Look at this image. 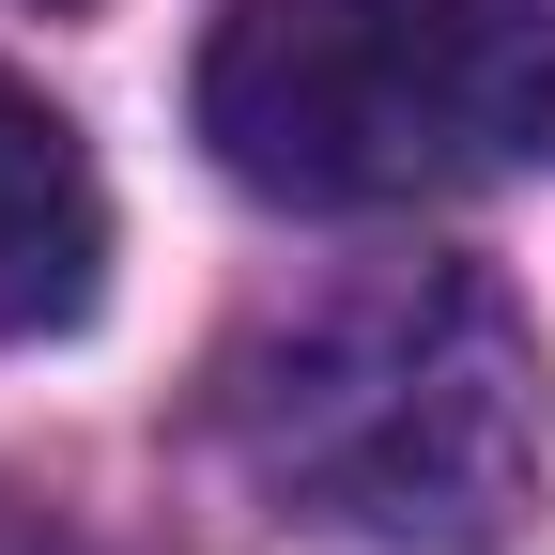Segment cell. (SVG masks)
Wrapping results in <instances>:
<instances>
[{
  "mask_svg": "<svg viewBox=\"0 0 555 555\" xmlns=\"http://www.w3.org/2000/svg\"><path fill=\"white\" fill-rule=\"evenodd\" d=\"M108 294V185L31 78H0V339H62Z\"/></svg>",
  "mask_w": 555,
  "mask_h": 555,
  "instance_id": "3",
  "label": "cell"
},
{
  "mask_svg": "<svg viewBox=\"0 0 555 555\" xmlns=\"http://www.w3.org/2000/svg\"><path fill=\"white\" fill-rule=\"evenodd\" d=\"M0 555H124L108 525H78L62 494H0Z\"/></svg>",
  "mask_w": 555,
  "mask_h": 555,
  "instance_id": "4",
  "label": "cell"
},
{
  "mask_svg": "<svg viewBox=\"0 0 555 555\" xmlns=\"http://www.w3.org/2000/svg\"><path fill=\"white\" fill-rule=\"evenodd\" d=\"M201 139L294 217L509 185L555 155V0H217Z\"/></svg>",
  "mask_w": 555,
  "mask_h": 555,
  "instance_id": "2",
  "label": "cell"
},
{
  "mask_svg": "<svg viewBox=\"0 0 555 555\" xmlns=\"http://www.w3.org/2000/svg\"><path fill=\"white\" fill-rule=\"evenodd\" d=\"M217 433L356 555H494L540 509V339L478 262H371L232 339Z\"/></svg>",
  "mask_w": 555,
  "mask_h": 555,
  "instance_id": "1",
  "label": "cell"
}]
</instances>
